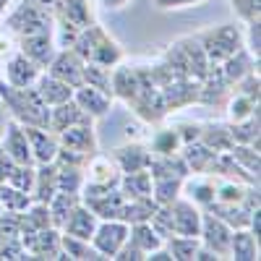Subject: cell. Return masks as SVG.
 Returning <instances> with one entry per match:
<instances>
[{
	"label": "cell",
	"instance_id": "obj_52",
	"mask_svg": "<svg viewBox=\"0 0 261 261\" xmlns=\"http://www.w3.org/2000/svg\"><path fill=\"white\" fill-rule=\"evenodd\" d=\"M206 0H154V6L160 11H178V8H188V6H199Z\"/></svg>",
	"mask_w": 261,
	"mask_h": 261
},
{
	"label": "cell",
	"instance_id": "obj_46",
	"mask_svg": "<svg viewBox=\"0 0 261 261\" xmlns=\"http://www.w3.org/2000/svg\"><path fill=\"white\" fill-rule=\"evenodd\" d=\"M232 13L248 24V21H258L261 18V0H230Z\"/></svg>",
	"mask_w": 261,
	"mask_h": 261
},
{
	"label": "cell",
	"instance_id": "obj_2",
	"mask_svg": "<svg viewBox=\"0 0 261 261\" xmlns=\"http://www.w3.org/2000/svg\"><path fill=\"white\" fill-rule=\"evenodd\" d=\"M0 102L11 113V118L21 125H42L47 128V118H50V107L45 105V99L39 97L37 86H8L6 81H0Z\"/></svg>",
	"mask_w": 261,
	"mask_h": 261
},
{
	"label": "cell",
	"instance_id": "obj_21",
	"mask_svg": "<svg viewBox=\"0 0 261 261\" xmlns=\"http://www.w3.org/2000/svg\"><path fill=\"white\" fill-rule=\"evenodd\" d=\"M16 47L24 53L29 60H34L42 71L47 68V63L53 60V55L58 53L55 45V34H34V37H24L16 42Z\"/></svg>",
	"mask_w": 261,
	"mask_h": 261
},
{
	"label": "cell",
	"instance_id": "obj_9",
	"mask_svg": "<svg viewBox=\"0 0 261 261\" xmlns=\"http://www.w3.org/2000/svg\"><path fill=\"white\" fill-rule=\"evenodd\" d=\"M18 238H21V246L27 248L29 258H50V261L63 258V251H60V230L58 227L21 232Z\"/></svg>",
	"mask_w": 261,
	"mask_h": 261
},
{
	"label": "cell",
	"instance_id": "obj_45",
	"mask_svg": "<svg viewBox=\"0 0 261 261\" xmlns=\"http://www.w3.org/2000/svg\"><path fill=\"white\" fill-rule=\"evenodd\" d=\"M243 47L253 60H261V18L243 24Z\"/></svg>",
	"mask_w": 261,
	"mask_h": 261
},
{
	"label": "cell",
	"instance_id": "obj_10",
	"mask_svg": "<svg viewBox=\"0 0 261 261\" xmlns=\"http://www.w3.org/2000/svg\"><path fill=\"white\" fill-rule=\"evenodd\" d=\"M58 141H60V146L76 151V154H81L86 160L99 151V141H97V130H94V120L92 118L81 120V123H76L71 128H65L63 134H58Z\"/></svg>",
	"mask_w": 261,
	"mask_h": 261
},
{
	"label": "cell",
	"instance_id": "obj_48",
	"mask_svg": "<svg viewBox=\"0 0 261 261\" xmlns=\"http://www.w3.org/2000/svg\"><path fill=\"white\" fill-rule=\"evenodd\" d=\"M21 235V212H0V241L3 238H18Z\"/></svg>",
	"mask_w": 261,
	"mask_h": 261
},
{
	"label": "cell",
	"instance_id": "obj_37",
	"mask_svg": "<svg viewBox=\"0 0 261 261\" xmlns=\"http://www.w3.org/2000/svg\"><path fill=\"white\" fill-rule=\"evenodd\" d=\"M225 110H227V123H238V120H246V118L256 115L258 102L241 94V92H230V97L225 102Z\"/></svg>",
	"mask_w": 261,
	"mask_h": 261
},
{
	"label": "cell",
	"instance_id": "obj_16",
	"mask_svg": "<svg viewBox=\"0 0 261 261\" xmlns=\"http://www.w3.org/2000/svg\"><path fill=\"white\" fill-rule=\"evenodd\" d=\"M24 134H27V141H29V149H32L34 165L55 162L58 149H60V141H58V136L53 134L50 128H42V125H24Z\"/></svg>",
	"mask_w": 261,
	"mask_h": 261
},
{
	"label": "cell",
	"instance_id": "obj_20",
	"mask_svg": "<svg viewBox=\"0 0 261 261\" xmlns=\"http://www.w3.org/2000/svg\"><path fill=\"white\" fill-rule=\"evenodd\" d=\"M99 225V217L86 206L84 201H79L68 217H65V222L60 225V232H68V235H76V238H84V241H92V235Z\"/></svg>",
	"mask_w": 261,
	"mask_h": 261
},
{
	"label": "cell",
	"instance_id": "obj_47",
	"mask_svg": "<svg viewBox=\"0 0 261 261\" xmlns=\"http://www.w3.org/2000/svg\"><path fill=\"white\" fill-rule=\"evenodd\" d=\"M8 183L16 186V188H21V191H27V193H32V186H34V165H16L13 172H11V178H8Z\"/></svg>",
	"mask_w": 261,
	"mask_h": 261
},
{
	"label": "cell",
	"instance_id": "obj_44",
	"mask_svg": "<svg viewBox=\"0 0 261 261\" xmlns=\"http://www.w3.org/2000/svg\"><path fill=\"white\" fill-rule=\"evenodd\" d=\"M230 134H232V141L235 144H258V113L246 118V120H238V123H230Z\"/></svg>",
	"mask_w": 261,
	"mask_h": 261
},
{
	"label": "cell",
	"instance_id": "obj_18",
	"mask_svg": "<svg viewBox=\"0 0 261 261\" xmlns=\"http://www.w3.org/2000/svg\"><path fill=\"white\" fill-rule=\"evenodd\" d=\"M73 102L92 120H102L107 113H110V107H113L115 99H113V94H107L102 89H94V86H89V84H81V86L73 89Z\"/></svg>",
	"mask_w": 261,
	"mask_h": 261
},
{
	"label": "cell",
	"instance_id": "obj_22",
	"mask_svg": "<svg viewBox=\"0 0 261 261\" xmlns=\"http://www.w3.org/2000/svg\"><path fill=\"white\" fill-rule=\"evenodd\" d=\"M180 196H186L199 209H209L214 204V178L206 175V172H191L183 180Z\"/></svg>",
	"mask_w": 261,
	"mask_h": 261
},
{
	"label": "cell",
	"instance_id": "obj_17",
	"mask_svg": "<svg viewBox=\"0 0 261 261\" xmlns=\"http://www.w3.org/2000/svg\"><path fill=\"white\" fill-rule=\"evenodd\" d=\"M113 162L118 165L120 175L123 172H139V170H149V162H151V151L149 146H144L141 141H125L120 144L118 149H113Z\"/></svg>",
	"mask_w": 261,
	"mask_h": 261
},
{
	"label": "cell",
	"instance_id": "obj_14",
	"mask_svg": "<svg viewBox=\"0 0 261 261\" xmlns=\"http://www.w3.org/2000/svg\"><path fill=\"white\" fill-rule=\"evenodd\" d=\"M199 89H201L199 79H175V81H170L167 86L160 89L165 110L172 113V110H180V107L196 105L199 102Z\"/></svg>",
	"mask_w": 261,
	"mask_h": 261
},
{
	"label": "cell",
	"instance_id": "obj_29",
	"mask_svg": "<svg viewBox=\"0 0 261 261\" xmlns=\"http://www.w3.org/2000/svg\"><path fill=\"white\" fill-rule=\"evenodd\" d=\"M180 157L186 160L191 172H209V167H212V162L217 157V151H212L206 144H201L199 139H196V141L180 146Z\"/></svg>",
	"mask_w": 261,
	"mask_h": 261
},
{
	"label": "cell",
	"instance_id": "obj_11",
	"mask_svg": "<svg viewBox=\"0 0 261 261\" xmlns=\"http://www.w3.org/2000/svg\"><path fill=\"white\" fill-rule=\"evenodd\" d=\"M165 206L170 209L172 232H175V235H193V238H199L204 209H199L193 201H188L186 196H178L175 201H170V204H165Z\"/></svg>",
	"mask_w": 261,
	"mask_h": 261
},
{
	"label": "cell",
	"instance_id": "obj_31",
	"mask_svg": "<svg viewBox=\"0 0 261 261\" xmlns=\"http://www.w3.org/2000/svg\"><path fill=\"white\" fill-rule=\"evenodd\" d=\"M199 141L206 144L212 151H217V154L230 151V146L235 144L232 141V134H230V123H201Z\"/></svg>",
	"mask_w": 261,
	"mask_h": 261
},
{
	"label": "cell",
	"instance_id": "obj_27",
	"mask_svg": "<svg viewBox=\"0 0 261 261\" xmlns=\"http://www.w3.org/2000/svg\"><path fill=\"white\" fill-rule=\"evenodd\" d=\"M230 258H235V261H258V238L248 227L232 230V238H230Z\"/></svg>",
	"mask_w": 261,
	"mask_h": 261
},
{
	"label": "cell",
	"instance_id": "obj_56",
	"mask_svg": "<svg viewBox=\"0 0 261 261\" xmlns=\"http://www.w3.org/2000/svg\"><path fill=\"white\" fill-rule=\"evenodd\" d=\"M11 6H13V0H0V21H3V16L8 13Z\"/></svg>",
	"mask_w": 261,
	"mask_h": 261
},
{
	"label": "cell",
	"instance_id": "obj_26",
	"mask_svg": "<svg viewBox=\"0 0 261 261\" xmlns=\"http://www.w3.org/2000/svg\"><path fill=\"white\" fill-rule=\"evenodd\" d=\"M37 92H39V97L45 99V105L47 107H55V105H60V102H68V99H73V86H68L65 81H60V79H55V76H50L47 71H42L39 73V79H37Z\"/></svg>",
	"mask_w": 261,
	"mask_h": 261
},
{
	"label": "cell",
	"instance_id": "obj_35",
	"mask_svg": "<svg viewBox=\"0 0 261 261\" xmlns=\"http://www.w3.org/2000/svg\"><path fill=\"white\" fill-rule=\"evenodd\" d=\"M199 246H201V241L193 235H175L172 232V235L165 238V248L170 251L172 261H193Z\"/></svg>",
	"mask_w": 261,
	"mask_h": 261
},
{
	"label": "cell",
	"instance_id": "obj_7",
	"mask_svg": "<svg viewBox=\"0 0 261 261\" xmlns=\"http://www.w3.org/2000/svg\"><path fill=\"white\" fill-rule=\"evenodd\" d=\"M39 73H42V68L34 60H29L18 47H13L0 60V81H6L8 86H16V89H21V86H34Z\"/></svg>",
	"mask_w": 261,
	"mask_h": 261
},
{
	"label": "cell",
	"instance_id": "obj_24",
	"mask_svg": "<svg viewBox=\"0 0 261 261\" xmlns=\"http://www.w3.org/2000/svg\"><path fill=\"white\" fill-rule=\"evenodd\" d=\"M81 120H89V115H86L73 99H68V102H60V105L50 107L47 128L58 136V134H63L65 128H71V125H76V123H81Z\"/></svg>",
	"mask_w": 261,
	"mask_h": 261
},
{
	"label": "cell",
	"instance_id": "obj_6",
	"mask_svg": "<svg viewBox=\"0 0 261 261\" xmlns=\"http://www.w3.org/2000/svg\"><path fill=\"white\" fill-rule=\"evenodd\" d=\"M199 45L209 60V65H220L243 50V27L241 24H217L196 34Z\"/></svg>",
	"mask_w": 261,
	"mask_h": 261
},
{
	"label": "cell",
	"instance_id": "obj_19",
	"mask_svg": "<svg viewBox=\"0 0 261 261\" xmlns=\"http://www.w3.org/2000/svg\"><path fill=\"white\" fill-rule=\"evenodd\" d=\"M84 180L86 183H94V186H107V188H115L120 180V170L113 162L110 154H92L84 165Z\"/></svg>",
	"mask_w": 261,
	"mask_h": 261
},
{
	"label": "cell",
	"instance_id": "obj_40",
	"mask_svg": "<svg viewBox=\"0 0 261 261\" xmlns=\"http://www.w3.org/2000/svg\"><path fill=\"white\" fill-rule=\"evenodd\" d=\"M232 160L241 165L246 172H251L253 178H258L261 172V160H258V144H232L230 146Z\"/></svg>",
	"mask_w": 261,
	"mask_h": 261
},
{
	"label": "cell",
	"instance_id": "obj_36",
	"mask_svg": "<svg viewBox=\"0 0 261 261\" xmlns=\"http://www.w3.org/2000/svg\"><path fill=\"white\" fill-rule=\"evenodd\" d=\"M183 180L186 178H151V199H154L157 206H165L170 201H175L180 191H183Z\"/></svg>",
	"mask_w": 261,
	"mask_h": 261
},
{
	"label": "cell",
	"instance_id": "obj_15",
	"mask_svg": "<svg viewBox=\"0 0 261 261\" xmlns=\"http://www.w3.org/2000/svg\"><path fill=\"white\" fill-rule=\"evenodd\" d=\"M0 149L16 162V165H34V157H32V149H29V141H27V134H24V125L16 123L13 118L6 123L3 128V136H0Z\"/></svg>",
	"mask_w": 261,
	"mask_h": 261
},
{
	"label": "cell",
	"instance_id": "obj_50",
	"mask_svg": "<svg viewBox=\"0 0 261 261\" xmlns=\"http://www.w3.org/2000/svg\"><path fill=\"white\" fill-rule=\"evenodd\" d=\"M175 130H178V136L183 144H191L201 136V123H196V120H180L175 123Z\"/></svg>",
	"mask_w": 261,
	"mask_h": 261
},
{
	"label": "cell",
	"instance_id": "obj_39",
	"mask_svg": "<svg viewBox=\"0 0 261 261\" xmlns=\"http://www.w3.org/2000/svg\"><path fill=\"white\" fill-rule=\"evenodd\" d=\"M81 201V193H68V191H58L53 199L47 201V209H50V217H53V227L60 230V225L65 222L68 212Z\"/></svg>",
	"mask_w": 261,
	"mask_h": 261
},
{
	"label": "cell",
	"instance_id": "obj_4",
	"mask_svg": "<svg viewBox=\"0 0 261 261\" xmlns=\"http://www.w3.org/2000/svg\"><path fill=\"white\" fill-rule=\"evenodd\" d=\"M94 21L89 0H55L53 6V24H55V45L60 47H71L73 39L84 27H89Z\"/></svg>",
	"mask_w": 261,
	"mask_h": 261
},
{
	"label": "cell",
	"instance_id": "obj_12",
	"mask_svg": "<svg viewBox=\"0 0 261 261\" xmlns=\"http://www.w3.org/2000/svg\"><path fill=\"white\" fill-rule=\"evenodd\" d=\"M125 241H128V225L123 220H99L92 235V246L99 251L102 258H113Z\"/></svg>",
	"mask_w": 261,
	"mask_h": 261
},
{
	"label": "cell",
	"instance_id": "obj_33",
	"mask_svg": "<svg viewBox=\"0 0 261 261\" xmlns=\"http://www.w3.org/2000/svg\"><path fill=\"white\" fill-rule=\"evenodd\" d=\"M128 243H134L144 253V258H146L149 251L160 248L165 241L154 232V227H151L149 222H136V225H128Z\"/></svg>",
	"mask_w": 261,
	"mask_h": 261
},
{
	"label": "cell",
	"instance_id": "obj_49",
	"mask_svg": "<svg viewBox=\"0 0 261 261\" xmlns=\"http://www.w3.org/2000/svg\"><path fill=\"white\" fill-rule=\"evenodd\" d=\"M18 258H29L27 248L21 246V238H3L0 241V261H18Z\"/></svg>",
	"mask_w": 261,
	"mask_h": 261
},
{
	"label": "cell",
	"instance_id": "obj_23",
	"mask_svg": "<svg viewBox=\"0 0 261 261\" xmlns=\"http://www.w3.org/2000/svg\"><path fill=\"white\" fill-rule=\"evenodd\" d=\"M139 81H141L139 65H128L125 60L118 63L113 68V97L128 105L130 99H134L136 89H139Z\"/></svg>",
	"mask_w": 261,
	"mask_h": 261
},
{
	"label": "cell",
	"instance_id": "obj_53",
	"mask_svg": "<svg viewBox=\"0 0 261 261\" xmlns=\"http://www.w3.org/2000/svg\"><path fill=\"white\" fill-rule=\"evenodd\" d=\"M13 167H16V162L6 154L3 149H0V183H6L8 178H11V172H13Z\"/></svg>",
	"mask_w": 261,
	"mask_h": 261
},
{
	"label": "cell",
	"instance_id": "obj_5",
	"mask_svg": "<svg viewBox=\"0 0 261 261\" xmlns=\"http://www.w3.org/2000/svg\"><path fill=\"white\" fill-rule=\"evenodd\" d=\"M162 60L172 68V73L180 76V79H204L209 73V60L199 45L196 34H188V37H180L175 39L172 45L162 53Z\"/></svg>",
	"mask_w": 261,
	"mask_h": 261
},
{
	"label": "cell",
	"instance_id": "obj_51",
	"mask_svg": "<svg viewBox=\"0 0 261 261\" xmlns=\"http://www.w3.org/2000/svg\"><path fill=\"white\" fill-rule=\"evenodd\" d=\"M113 258H115V261H144V253H141L134 243H128V241H125V243L120 246V251H118Z\"/></svg>",
	"mask_w": 261,
	"mask_h": 261
},
{
	"label": "cell",
	"instance_id": "obj_55",
	"mask_svg": "<svg viewBox=\"0 0 261 261\" xmlns=\"http://www.w3.org/2000/svg\"><path fill=\"white\" fill-rule=\"evenodd\" d=\"M29 3H34V6H39V8H45V11H50V13H53L55 0H29Z\"/></svg>",
	"mask_w": 261,
	"mask_h": 261
},
{
	"label": "cell",
	"instance_id": "obj_34",
	"mask_svg": "<svg viewBox=\"0 0 261 261\" xmlns=\"http://www.w3.org/2000/svg\"><path fill=\"white\" fill-rule=\"evenodd\" d=\"M45 227H53V217H50L47 204L32 201L21 212V232H34V230H45Z\"/></svg>",
	"mask_w": 261,
	"mask_h": 261
},
{
	"label": "cell",
	"instance_id": "obj_43",
	"mask_svg": "<svg viewBox=\"0 0 261 261\" xmlns=\"http://www.w3.org/2000/svg\"><path fill=\"white\" fill-rule=\"evenodd\" d=\"M29 204H32V193L11 186L8 180L0 183V206H3V209H8V212H24Z\"/></svg>",
	"mask_w": 261,
	"mask_h": 261
},
{
	"label": "cell",
	"instance_id": "obj_32",
	"mask_svg": "<svg viewBox=\"0 0 261 261\" xmlns=\"http://www.w3.org/2000/svg\"><path fill=\"white\" fill-rule=\"evenodd\" d=\"M118 188L125 199H144V196H151V175L149 170H139V172H123Z\"/></svg>",
	"mask_w": 261,
	"mask_h": 261
},
{
	"label": "cell",
	"instance_id": "obj_38",
	"mask_svg": "<svg viewBox=\"0 0 261 261\" xmlns=\"http://www.w3.org/2000/svg\"><path fill=\"white\" fill-rule=\"evenodd\" d=\"M157 204L151 196H144V199H125V206H123V217L120 220L125 225H136V222H149V217L154 214Z\"/></svg>",
	"mask_w": 261,
	"mask_h": 261
},
{
	"label": "cell",
	"instance_id": "obj_1",
	"mask_svg": "<svg viewBox=\"0 0 261 261\" xmlns=\"http://www.w3.org/2000/svg\"><path fill=\"white\" fill-rule=\"evenodd\" d=\"M71 50L84 63H97V65H107V68H115L118 63L125 60V53L120 47V42L107 32L102 24H97V21H92L89 27H84L79 32V37L73 39Z\"/></svg>",
	"mask_w": 261,
	"mask_h": 261
},
{
	"label": "cell",
	"instance_id": "obj_28",
	"mask_svg": "<svg viewBox=\"0 0 261 261\" xmlns=\"http://www.w3.org/2000/svg\"><path fill=\"white\" fill-rule=\"evenodd\" d=\"M183 146L180 136H178V130L175 125H162L151 134L149 139V151H151V157H162V154H178Z\"/></svg>",
	"mask_w": 261,
	"mask_h": 261
},
{
	"label": "cell",
	"instance_id": "obj_8",
	"mask_svg": "<svg viewBox=\"0 0 261 261\" xmlns=\"http://www.w3.org/2000/svg\"><path fill=\"white\" fill-rule=\"evenodd\" d=\"M230 238H232V227L227 222H222L220 217L212 214V212L201 214V230H199L201 246L214 251L220 258H230Z\"/></svg>",
	"mask_w": 261,
	"mask_h": 261
},
{
	"label": "cell",
	"instance_id": "obj_13",
	"mask_svg": "<svg viewBox=\"0 0 261 261\" xmlns=\"http://www.w3.org/2000/svg\"><path fill=\"white\" fill-rule=\"evenodd\" d=\"M50 76H55V79H60V81H65L68 86H81V81H84V60L71 50V47H60L55 55H53V60L47 63V68H45Z\"/></svg>",
	"mask_w": 261,
	"mask_h": 261
},
{
	"label": "cell",
	"instance_id": "obj_42",
	"mask_svg": "<svg viewBox=\"0 0 261 261\" xmlns=\"http://www.w3.org/2000/svg\"><path fill=\"white\" fill-rule=\"evenodd\" d=\"M55 167H58V191L81 193V186H84V167L65 165V162H55Z\"/></svg>",
	"mask_w": 261,
	"mask_h": 261
},
{
	"label": "cell",
	"instance_id": "obj_25",
	"mask_svg": "<svg viewBox=\"0 0 261 261\" xmlns=\"http://www.w3.org/2000/svg\"><path fill=\"white\" fill-rule=\"evenodd\" d=\"M58 193V167L55 162L34 165V186H32V199L47 204Z\"/></svg>",
	"mask_w": 261,
	"mask_h": 261
},
{
	"label": "cell",
	"instance_id": "obj_30",
	"mask_svg": "<svg viewBox=\"0 0 261 261\" xmlns=\"http://www.w3.org/2000/svg\"><path fill=\"white\" fill-rule=\"evenodd\" d=\"M60 251L63 258H73V261H99V251L92 246V241H84V238L60 232Z\"/></svg>",
	"mask_w": 261,
	"mask_h": 261
},
{
	"label": "cell",
	"instance_id": "obj_54",
	"mask_svg": "<svg viewBox=\"0 0 261 261\" xmlns=\"http://www.w3.org/2000/svg\"><path fill=\"white\" fill-rule=\"evenodd\" d=\"M94 3L105 11H123L125 6H130V0H94Z\"/></svg>",
	"mask_w": 261,
	"mask_h": 261
},
{
	"label": "cell",
	"instance_id": "obj_41",
	"mask_svg": "<svg viewBox=\"0 0 261 261\" xmlns=\"http://www.w3.org/2000/svg\"><path fill=\"white\" fill-rule=\"evenodd\" d=\"M81 84H89V86H94V89H102L107 94H113V68L97 65V63H84V81Z\"/></svg>",
	"mask_w": 261,
	"mask_h": 261
},
{
	"label": "cell",
	"instance_id": "obj_3",
	"mask_svg": "<svg viewBox=\"0 0 261 261\" xmlns=\"http://www.w3.org/2000/svg\"><path fill=\"white\" fill-rule=\"evenodd\" d=\"M0 29H3L13 42H18V39L34 37V34H53L55 24H53L50 11L29 3V0H21V3L8 8V13L0 21Z\"/></svg>",
	"mask_w": 261,
	"mask_h": 261
}]
</instances>
